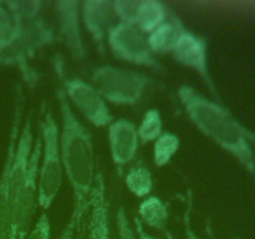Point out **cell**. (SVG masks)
<instances>
[{
  "label": "cell",
  "instance_id": "1",
  "mask_svg": "<svg viewBox=\"0 0 255 239\" xmlns=\"http://www.w3.org/2000/svg\"><path fill=\"white\" fill-rule=\"evenodd\" d=\"M177 97L193 126L219 148L231 154L255 179L254 134L244 128L216 100H211L191 85H181Z\"/></svg>",
  "mask_w": 255,
  "mask_h": 239
},
{
  "label": "cell",
  "instance_id": "2",
  "mask_svg": "<svg viewBox=\"0 0 255 239\" xmlns=\"http://www.w3.org/2000/svg\"><path fill=\"white\" fill-rule=\"evenodd\" d=\"M55 95L59 101L61 119L59 128L60 157L64 174L72 189V208L87 212L97 174L92 136L77 117L61 87H57Z\"/></svg>",
  "mask_w": 255,
  "mask_h": 239
},
{
  "label": "cell",
  "instance_id": "3",
  "mask_svg": "<svg viewBox=\"0 0 255 239\" xmlns=\"http://www.w3.org/2000/svg\"><path fill=\"white\" fill-rule=\"evenodd\" d=\"M91 84L107 104L136 106L141 104L153 85L147 74L115 65H100L91 72Z\"/></svg>",
  "mask_w": 255,
  "mask_h": 239
},
{
  "label": "cell",
  "instance_id": "4",
  "mask_svg": "<svg viewBox=\"0 0 255 239\" xmlns=\"http://www.w3.org/2000/svg\"><path fill=\"white\" fill-rule=\"evenodd\" d=\"M41 154L37 171V206L46 212L59 194L64 179L59 147V124L51 111H45L40 119Z\"/></svg>",
  "mask_w": 255,
  "mask_h": 239
},
{
  "label": "cell",
  "instance_id": "5",
  "mask_svg": "<svg viewBox=\"0 0 255 239\" xmlns=\"http://www.w3.org/2000/svg\"><path fill=\"white\" fill-rule=\"evenodd\" d=\"M55 39L54 29L41 16L14 24L11 32L0 39V65L24 66L37 51L49 46Z\"/></svg>",
  "mask_w": 255,
  "mask_h": 239
},
{
  "label": "cell",
  "instance_id": "6",
  "mask_svg": "<svg viewBox=\"0 0 255 239\" xmlns=\"http://www.w3.org/2000/svg\"><path fill=\"white\" fill-rule=\"evenodd\" d=\"M59 72L61 89L67 101L74 110H77L92 126L97 128L109 127L114 121V115L110 111L109 104L91 82L80 77L67 76L56 66Z\"/></svg>",
  "mask_w": 255,
  "mask_h": 239
},
{
  "label": "cell",
  "instance_id": "7",
  "mask_svg": "<svg viewBox=\"0 0 255 239\" xmlns=\"http://www.w3.org/2000/svg\"><path fill=\"white\" fill-rule=\"evenodd\" d=\"M106 41L114 56L121 61L156 71L162 69L156 55L149 50L146 35L134 25L116 22L110 29Z\"/></svg>",
  "mask_w": 255,
  "mask_h": 239
},
{
  "label": "cell",
  "instance_id": "8",
  "mask_svg": "<svg viewBox=\"0 0 255 239\" xmlns=\"http://www.w3.org/2000/svg\"><path fill=\"white\" fill-rule=\"evenodd\" d=\"M54 12L57 30L55 36L76 61H85L87 52L81 29V1L57 0L54 2Z\"/></svg>",
  "mask_w": 255,
  "mask_h": 239
},
{
  "label": "cell",
  "instance_id": "9",
  "mask_svg": "<svg viewBox=\"0 0 255 239\" xmlns=\"http://www.w3.org/2000/svg\"><path fill=\"white\" fill-rule=\"evenodd\" d=\"M171 55L177 64L196 72L203 80L209 92L216 96L217 89L209 71L208 44L206 39L186 29L182 32Z\"/></svg>",
  "mask_w": 255,
  "mask_h": 239
},
{
  "label": "cell",
  "instance_id": "10",
  "mask_svg": "<svg viewBox=\"0 0 255 239\" xmlns=\"http://www.w3.org/2000/svg\"><path fill=\"white\" fill-rule=\"evenodd\" d=\"M22 115V91L21 86L16 87V105H15L14 120H12L10 142L7 146L6 158L2 167L0 176V239L10 238V204H9V171L15 148H16L17 138L20 134V120Z\"/></svg>",
  "mask_w": 255,
  "mask_h": 239
},
{
  "label": "cell",
  "instance_id": "11",
  "mask_svg": "<svg viewBox=\"0 0 255 239\" xmlns=\"http://www.w3.org/2000/svg\"><path fill=\"white\" fill-rule=\"evenodd\" d=\"M107 141L115 166H126L138 151L139 138L136 124L127 119L114 120L107 127Z\"/></svg>",
  "mask_w": 255,
  "mask_h": 239
},
{
  "label": "cell",
  "instance_id": "12",
  "mask_svg": "<svg viewBox=\"0 0 255 239\" xmlns=\"http://www.w3.org/2000/svg\"><path fill=\"white\" fill-rule=\"evenodd\" d=\"M114 20L111 0H85L81 2V22L100 51L104 50L110 29L116 24Z\"/></svg>",
  "mask_w": 255,
  "mask_h": 239
},
{
  "label": "cell",
  "instance_id": "13",
  "mask_svg": "<svg viewBox=\"0 0 255 239\" xmlns=\"http://www.w3.org/2000/svg\"><path fill=\"white\" fill-rule=\"evenodd\" d=\"M89 239H111L110 204L106 196V184L101 172H97L94 188L90 196Z\"/></svg>",
  "mask_w": 255,
  "mask_h": 239
},
{
  "label": "cell",
  "instance_id": "14",
  "mask_svg": "<svg viewBox=\"0 0 255 239\" xmlns=\"http://www.w3.org/2000/svg\"><path fill=\"white\" fill-rule=\"evenodd\" d=\"M187 27L176 15H171L162 25L146 36L147 44L153 55L172 54L182 32Z\"/></svg>",
  "mask_w": 255,
  "mask_h": 239
},
{
  "label": "cell",
  "instance_id": "15",
  "mask_svg": "<svg viewBox=\"0 0 255 239\" xmlns=\"http://www.w3.org/2000/svg\"><path fill=\"white\" fill-rule=\"evenodd\" d=\"M169 17L168 7L158 0H139L134 26L144 35L151 34Z\"/></svg>",
  "mask_w": 255,
  "mask_h": 239
},
{
  "label": "cell",
  "instance_id": "16",
  "mask_svg": "<svg viewBox=\"0 0 255 239\" xmlns=\"http://www.w3.org/2000/svg\"><path fill=\"white\" fill-rule=\"evenodd\" d=\"M137 213L142 224L149 227V228L163 231L168 222V207L164 203L161 197L148 196L147 198L142 199L139 203Z\"/></svg>",
  "mask_w": 255,
  "mask_h": 239
},
{
  "label": "cell",
  "instance_id": "17",
  "mask_svg": "<svg viewBox=\"0 0 255 239\" xmlns=\"http://www.w3.org/2000/svg\"><path fill=\"white\" fill-rule=\"evenodd\" d=\"M181 147V138L173 132L166 131L153 142V164L157 168H163L171 163Z\"/></svg>",
  "mask_w": 255,
  "mask_h": 239
},
{
  "label": "cell",
  "instance_id": "18",
  "mask_svg": "<svg viewBox=\"0 0 255 239\" xmlns=\"http://www.w3.org/2000/svg\"><path fill=\"white\" fill-rule=\"evenodd\" d=\"M125 184L134 197L144 199L153 189V177L147 167L134 166L126 173Z\"/></svg>",
  "mask_w": 255,
  "mask_h": 239
},
{
  "label": "cell",
  "instance_id": "19",
  "mask_svg": "<svg viewBox=\"0 0 255 239\" xmlns=\"http://www.w3.org/2000/svg\"><path fill=\"white\" fill-rule=\"evenodd\" d=\"M163 133V121L159 110L149 109L142 116L137 127V134L141 143H151Z\"/></svg>",
  "mask_w": 255,
  "mask_h": 239
},
{
  "label": "cell",
  "instance_id": "20",
  "mask_svg": "<svg viewBox=\"0 0 255 239\" xmlns=\"http://www.w3.org/2000/svg\"><path fill=\"white\" fill-rule=\"evenodd\" d=\"M14 24L26 22L40 17L42 2L39 0H7L4 1Z\"/></svg>",
  "mask_w": 255,
  "mask_h": 239
},
{
  "label": "cell",
  "instance_id": "21",
  "mask_svg": "<svg viewBox=\"0 0 255 239\" xmlns=\"http://www.w3.org/2000/svg\"><path fill=\"white\" fill-rule=\"evenodd\" d=\"M139 0H112L115 19L122 24L134 25Z\"/></svg>",
  "mask_w": 255,
  "mask_h": 239
},
{
  "label": "cell",
  "instance_id": "22",
  "mask_svg": "<svg viewBox=\"0 0 255 239\" xmlns=\"http://www.w3.org/2000/svg\"><path fill=\"white\" fill-rule=\"evenodd\" d=\"M25 239H51V223L46 212L41 213Z\"/></svg>",
  "mask_w": 255,
  "mask_h": 239
},
{
  "label": "cell",
  "instance_id": "23",
  "mask_svg": "<svg viewBox=\"0 0 255 239\" xmlns=\"http://www.w3.org/2000/svg\"><path fill=\"white\" fill-rule=\"evenodd\" d=\"M116 223H117V233H119V239H136L133 227H132L131 221L127 216L124 207H120L116 214Z\"/></svg>",
  "mask_w": 255,
  "mask_h": 239
},
{
  "label": "cell",
  "instance_id": "24",
  "mask_svg": "<svg viewBox=\"0 0 255 239\" xmlns=\"http://www.w3.org/2000/svg\"><path fill=\"white\" fill-rule=\"evenodd\" d=\"M85 214H86V212L79 211V209L76 208H72L71 216H70L67 223L65 224L59 239H74L75 233H76V229L79 228L80 222H81V219L84 218Z\"/></svg>",
  "mask_w": 255,
  "mask_h": 239
},
{
  "label": "cell",
  "instance_id": "25",
  "mask_svg": "<svg viewBox=\"0 0 255 239\" xmlns=\"http://www.w3.org/2000/svg\"><path fill=\"white\" fill-rule=\"evenodd\" d=\"M14 27V21L9 10L5 6L4 1L0 0V39H4L11 32Z\"/></svg>",
  "mask_w": 255,
  "mask_h": 239
},
{
  "label": "cell",
  "instance_id": "26",
  "mask_svg": "<svg viewBox=\"0 0 255 239\" xmlns=\"http://www.w3.org/2000/svg\"><path fill=\"white\" fill-rule=\"evenodd\" d=\"M134 226L136 227L133 228V231H134V234H136V239H159L157 238V237L152 236V234L147 233L143 228V224L139 222V219L137 218V217L134 218Z\"/></svg>",
  "mask_w": 255,
  "mask_h": 239
},
{
  "label": "cell",
  "instance_id": "27",
  "mask_svg": "<svg viewBox=\"0 0 255 239\" xmlns=\"http://www.w3.org/2000/svg\"><path fill=\"white\" fill-rule=\"evenodd\" d=\"M187 239H201V238H199V237H197V236H194L192 232H188V234H187Z\"/></svg>",
  "mask_w": 255,
  "mask_h": 239
},
{
  "label": "cell",
  "instance_id": "28",
  "mask_svg": "<svg viewBox=\"0 0 255 239\" xmlns=\"http://www.w3.org/2000/svg\"><path fill=\"white\" fill-rule=\"evenodd\" d=\"M234 239H239V238H234Z\"/></svg>",
  "mask_w": 255,
  "mask_h": 239
}]
</instances>
